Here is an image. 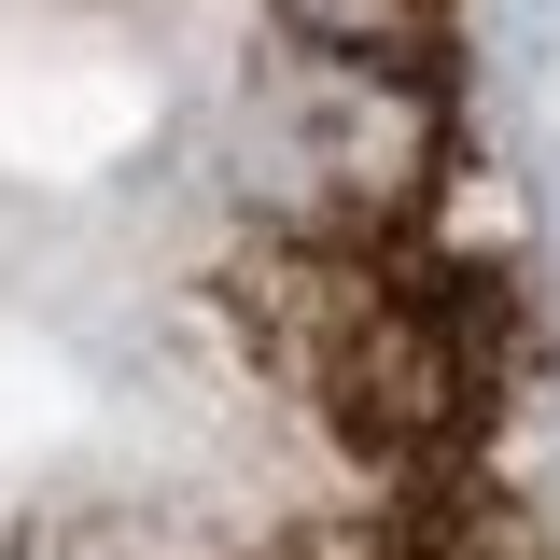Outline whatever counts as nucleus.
<instances>
[{"label": "nucleus", "mask_w": 560, "mask_h": 560, "mask_svg": "<svg viewBox=\"0 0 560 560\" xmlns=\"http://www.w3.org/2000/svg\"><path fill=\"white\" fill-rule=\"evenodd\" d=\"M280 350L308 378V407L337 420L364 463H448L490 407L477 323L434 294V280H393L364 253H308L294 294H280Z\"/></svg>", "instance_id": "nucleus-1"}, {"label": "nucleus", "mask_w": 560, "mask_h": 560, "mask_svg": "<svg viewBox=\"0 0 560 560\" xmlns=\"http://www.w3.org/2000/svg\"><path fill=\"white\" fill-rule=\"evenodd\" d=\"M280 28L308 57H364V70L448 84V0H280Z\"/></svg>", "instance_id": "nucleus-2"}]
</instances>
